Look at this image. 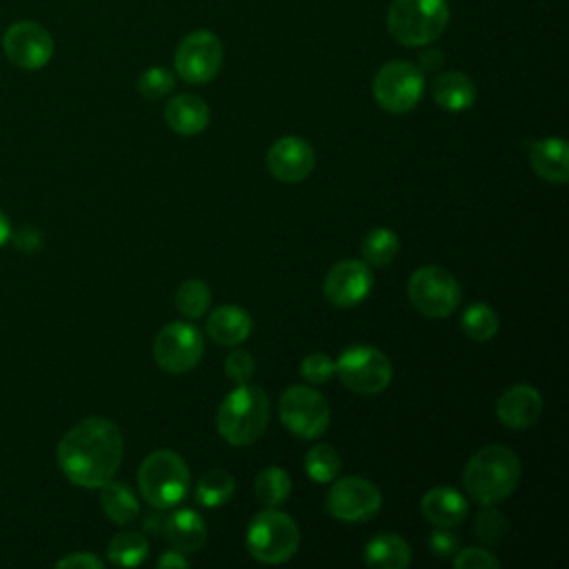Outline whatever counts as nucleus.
I'll return each instance as SVG.
<instances>
[{
	"label": "nucleus",
	"mask_w": 569,
	"mask_h": 569,
	"mask_svg": "<svg viewBox=\"0 0 569 569\" xmlns=\"http://www.w3.org/2000/svg\"><path fill=\"white\" fill-rule=\"evenodd\" d=\"M191 473L184 458L171 449L149 453L138 467V489L156 509H171L189 493Z\"/></svg>",
	"instance_id": "5"
},
{
	"label": "nucleus",
	"mask_w": 569,
	"mask_h": 569,
	"mask_svg": "<svg viewBox=\"0 0 569 569\" xmlns=\"http://www.w3.org/2000/svg\"><path fill=\"white\" fill-rule=\"evenodd\" d=\"M316 164V153L305 138L282 136L267 151V169L280 182L305 180Z\"/></svg>",
	"instance_id": "16"
},
{
	"label": "nucleus",
	"mask_w": 569,
	"mask_h": 569,
	"mask_svg": "<svg viewBox=\"0 0 569 569\" xmlns=\"http://www.w3.org/2000/svg\"><path fill=\"white\" fill-rule=\"evenodd\" d=\"M269 420V398L267 393L251 385H236L233 391L224 396L216 413L218 433L233 447H247L256 442Z\"/></svg>",
	"instance_id": "3"
},
{
	"label": "nucleus",
	"mask_w": 569,
	"mask_h": 569,
	"mask_svg": "<svg viewBox=\"0 0 569 569\" xmlns=\"http://www.w3.org/2000/svg\"><path fill=\"white\" fill-rule=\"evenodd\" d=\"M298 547L300 529L296 520L276 507H264L258 511L247 527V549L258 562H287L298 551Z\"/></svg>",
	"instance_id": "6"
},
{
	"label": "nucleus",
	"mask_w": 569,
	"mask_h": 569,
	"mask_svg": "<svg viewBox=\"0 0 569 569\" xmlns=\"http://www.w3.org/2000/svg\"><path fill=\"white\" fill-rule=\"evenodd\" d=\"M11 238V222L9 218L4 216V211H0V247H4Z\"/></svg>",
	"instance_id": "43"
},
{
	"label": "nucleus",
	"mask_w": 569,
	"mask_h": 569,
	"mask_svg": "<svg viewBox=\"0 0 569 569\" xmlns=\"http://www.w3.org/2000/svg\"><path fill=\"white\" fill-rule=\"evenodd\" d=\"M398 236L387 227H376L362 240V262L369 267H387L398 256Z\"/></svg>",
	"instance_id": "27"
},
{
	"label": "nucleus",
	"mask_w": 569,
	"mask_h": 569,
	"mask_svg": "<svg viewBox=\"0 0 569 569\" xmlns=\"http://www.w3.org/2000/svg\"><path fill=\"white\" fill-rule=\"evenodd\" d=\"M56 567L58 569H102V560L89 551H78L60 558Z\"/></svg>",
	"instance_id": "40"
},
{
	"label": "nucleus",
	"mask_w": 569,
	"mask_h": 569,
	"mask_svg": "<svg viewBox=\"0 0 569 569\" xmlns=\"http://www.w3.org/2000/svg\"><path fill=\"white\" fill-rule=\"evenodd\" d=\"M282 425L298 438L313 440L329 427L331 411L327 398L307 385H291L278 400Z\"/></svg>",
	"instance_id": "9"
},
{
	"label": "nucleus",
	"mask_w": 569,
	"mask_h": 569,
	"mask_svg": "<svg viewBox=\"0 0 569 569\" xmlns=\"http://www.w3.org/2000/svg\"><path fill=\"white\" fill-rule=\"evenodd\" d=\"M253 371H256V360H253V356L249 351H231L224 358V373L236 385L249 382Z\"/></svg>",
	"instance_id": "37"
},
{
	"label": "nucleus",
	"mask_w": 569,
	"mask_h": 569,
	"mask_svg": "<svg viewBox=\"0 0 569 569\" xmlns=\"http://www.w3.org/2000/svg\"><path fill=\"white\" fill-rule=\"evenodd\" d=\"M236 482L233 476L224 469H211L207 471L198 485H196V500L202 507H220L233 496Z\"/></svg>",
	"instance_id": "29"
},
{
	"label": "nucleus",
	"mask_w": 569,
	"mask_h": 569,
	"mask_svg": "<svg viewBox=\"0 0 569 569\" xmlns=\"http://www.w3.org/2000/svg\"><path fill=\"white\" fill-rule=\"evenodd\" d=\"M11 238H13V244L20 249V251H27V253H36L40 247H42V236L36 227L31 224H24L20 227L16 233L11 231Z\"/></svg>",
	"instance_id": "39"
},
{
	"label": "nucleus",
	"mask_w": 569,
	"mask_h": 569,
	"mask_svg": "<svg viewBox=\"0 0 569 569\" xmlns=\"http://www.w3.org/2000/svg\"><path fill=\"white\" fill-rule=\"evenodd\" d=\"M300 373L307 382L311 385H322L327 382L333 373H336V360H331L327 353H309L302 362H300Z\"/></svg>",
	"instance_id": "35"
},
{
	"label": "nucleus",
	"mask_w": 569,
	"mask_h": 569,
	"mask_svg": "<svg viewBox=\"0 0 569 569\" xmlns=\"http://www.w3.org/2000/svg\"><path fill=\"white\" fill-rule=\"evenodd\" d=\"M173 84H176V76L169 69H164V67H149L138 78V91L147 100L164 98L167 93H171Z\"/></svg>",
	"instance_id": "34"
},
{
	"label": "nucleus",
	"mask_w": 569,
	"mask_h": 569,
	"mask_svg": "<svg viewBox=\"0 0 569 569\" xmlns=\"http://www.w3.org/2000/svg\"><path fill=\"white\" fill-rule=\"evenodd\" d=\"M420 511L433 527L453 529L467 516V500L453 487H433L422 496Z\"/></svg>",
	"instance_id": "20"
},
{
	"label": "nucleus",
	"mask_w": 569,
	"mask_h": 569,
	"mask_svg": "<svg viewBox=\"0 0 569 569\" xmlns=\"http://www.w3.org/2000/svg\"><path fill=\"white\" fill-rule=\"evenodd\" d=\"M365 562L376 569H405L411 562V549L402 536L380 531L365 545Z\"/></svg>",
	"instance_id": "24"
},
{
	"label": "nucleus",
	"mask_w": 569,
	"mask_h": 569,
	"mask_svg": "<svg viewBox=\"0 0 569 569\" xmlns=\"http://www.w3.org/2000/svg\"><path fill=\"white\" fill-rule=\"evenodd\" d=\"M336 376L347 389L371 396L387 389L393 367L380 349L371 345H351L336 360Z\"/></svg>",
	"instance_id": "7"
},
{
	"label": "nucleus",
	"mask_w": 569,
	"mask_h": 569,
	"mask_svg": "<svg viewBox=\"0 0 569 569\" xmlns=\"http://www.w3.org/2000/svg\"><path fill=\"white\" fill-rule=\"evenodd\" d=\"M222 64L220 38L207 29L191 31L176 49L173 67L189 84H204L213 80Z\"/></svg>",
	"instance_id": "11"
},
{
	"label": "nucleus",
	"mask_w": 569,
	"mask_h": 569,
	"mask_svg": "<svg viewBox=\"0 0 569 569\" xmlns=\"http://www.w3.org/2000/svg\"><path fill=\"white\" fill-rule=\"evenodd\" d=\"M529 164L547 182L569 180V147L565 138H540L529 142Z\"/></svg>",
	"instance_id": "18"
},
{
	"label": "nucleus",
	"mask_w": 569,
	"mask_h": 569,
	"mask_svg": "<svg viewBox=\"0 0 569 569\" xmlns=\"http://www.w3.org/2000/svg\"><path fill=\"white\" fill-rule=\"evenodd\" d=\"M382 496L373 482L362 476H345L336 480L327 493V511L345 522H362L378 513Z\"/></svg>",
	"instance_id": "13"
},
{
	"label": "nucleus",
	"mask_w": 569,
	"mask_h": 569,
	"mask_svg": "<svg viewBox=\"0 0 569 569\" xmlns=\"http://www.w3.org/2000/svg\"><path fill=\"white\" fill-rule=\"evenodd\" d=\"M305 469L313 482H331L340 471V456L331 445H313L305 456Z\"/></svg>",
	"instance_id": "32"
},
{
	"label": "nucleus",
	"mask_w": 569,
	"mask_h": 569,
	"mask_svg": "<svg viewBox=\"0 0 569 569\" xmlns=\"http://www.w3.org/2000/svg\"><path fill=\"white\" fill-rule=\"evenodd\" d=\"M209 302H211V291L198 278L184 280L178 287V291H176V307L189 320L202 318L207 313V309H209Z\"/></svg>",
	"instance_id": "31"
},
{
	"label": "nucleus",
	"mask_w": 569,
	"mask_h": 569,
	"mask_svg": "<svg viewBox=\"0 0 569 569\" xmlns=\"http://www.w3.org/2000/svg\"><path fill=\"white\" fill-rule=\"evenodd\" d=\"M149 556V540L140 531H120L107 547V558L118 567H136Z\"/></svg>",
	"instance_id": "26"
},
{
	"label": "nucleus",
	"mask_w": 569,
	"mask_h": 569,
	"mask_svg": "<svg viewBox=\"0 0 569 569\" xmlns=\"http://www.w3.org/2000/svg\"><path fill=\"white\" fill-rule=\"evenodd\" d=\"M124 438L109 418H84L58 442L56 458L60 471L78 487L98 489L120 469Z\"/></svg>",
	"instance_id": "1"
},
{
	"label": "nucleus",
	"mask_w": 569,
	"mask_h": 569,
	"mask_svg": "<svg viewBox=\"0 0 569 569\" xmlns=\"http://www.w3.org/2000/svg\"><path fill=\"white\" fill-rule=\"evenodd\" d=\"M460 327L462 331L476 340V342H485V340H491L496 333H498V313L485 305V302H473L465 309L462 313V320H460Z\"/></svg>",
	"instance_id": "30"
},
{
	"label": "nucleus",
	"mask_w": 569,
	"mask_h": 569,
	"mask_svg": "<svg viewBox=\"0 0 569 569\" xmlns=\"http://www.w3.org/2000/svg\"><path fill=\"white\" fill-rule=\"evenodd\" d=\"M431 96L447 111H465L476 102V84L462 71H445L431 82Z\"/></svg>",
	"instance_id": "23"
},
{
	"label": "nucleus",
	"mask_w": 569,
	"mask_h": 569,
	"mask_svg": "<svg viewBox=\"0 0 569 569\" xmlns=\"http://www.w3.org/2000/svg\"><path fill=\"white\" fill-rule=\"evenodd\" d=\"M253 493L264 507L282 505L291 493V478L280 467H264L253 482Z\"/></svg>",
	"instance_id": "28"
},
{
	"label": "nucleus",
	"mask_w": 569,
	"mask_h": 569,
	"mask_svg": "<svg viewBox=\"0 0 569 569\" xmlns=\"http://www.w3.org/2000/svg\"><path fill=\"white\" fill-rule=\"evenodd\" d=\"M542 413V396L531 385H511L496 400V416L509 429H529Z\"/></svg>",
	"instance_id": "17"
},
{
	"label": "nucleus",
	"mask_w": 569,
	"mask_h": 569,
	"mask_svg": "<svg viewBox=\"0 0 569 569\" xmlns=\"http://www.w3.org/2000/svg\"><path fill=\"white\" fill-rule=\"evenodd\" d=\"M427 545L429 549L436 553V556H451L458 551V536L445 527H436L429 538H427Z\"/></svg>",
	"instance_id": "38"
},
{
	"label": "nucleus",
	"mask_w": 569,
	"mask_h": 569,
	"mask_svg": "<svg viewBox=\"0 0 569 569\" xmlns=\"http://www.w3.org/2000/svg\"><path fill=\"white\" fill-rule=\"evenodd\" d=\"M449 24L447 0H391L387 29L402 47H427L436 42Z\"/></svg>",
	"instance_id": "4"
},
{
	"label": "nucleus",
	"mask_w": 569,
	"mask_h": 569,
	"mask_svg": "<svg viewBox=\"0 0 569 569\" xmlns=\"http://www.w3.org/2000/svg\"><path fill=\"white\" fill-rule=\"evenodd\" d=\"M373 287V276L371 267L365 264L362 260H340L336 262L327 276H325V298L333 307H356L360 305Z\"/></svg>",
	"instance_id": "15"
},
{
	"label": "nucleus",
	"mask_w": 569,
	"mask_h": 569,
	"mask_svg": "<svg viewBox=\"0 0 569 569\" xmlns=\"http://www.w3.org/2000/svg\"><path fill=\"white\" fill-rule=\"evenodd\" d=\"M453 567L456 569H496V567H500V562L491 551H487L482 547H467V549L456 551Z\"/></svg>",
	"instance_id": "36"
},
{
	"label": "nucleus",
	"mask_w": 569,
	"mask_h": 569,
	"mask_svg": "<svg viewBox=\"0 0 569 569\" xmlns=\"http://www.w3.org/2000/svg\"><path fill=\"white\" fill-rule=\"evenodd\" d=\"M520 480V458L502 445L478 449L465 465L462 482L467 493L480 505H498L511 496Z\"/></svg>",
	"instance_id": "2"
},
{
	"label": "nucleus",
	"mask_w": 569,
	"mask_h": 569,
	"mask_svg": "<svg viewBox=\"0 0 569 569\" xmlns=\"http://www.w3.org/2000/svg\"><path fill=\"white\" fill-rule=\"evenodd\" d=\"M204 353L202 333L189 322L164 325L153 340V360L167 373H184L193 369Z\"/></svg>",
	"instance_id": "12"
},
{
	"label": "nucleus",
	"mask_w": 569,
	"mask_h": 569,
	"mask_svg": "<svg viewBox=\"0 0 569 569\" xmlns=\"http://www.w3.org/2000/svg\"><path fill=\"white\" fill-rule=\"evenodd\" d=\"M158 569H169V567H180V569H184V567H189V560L184 558V553H180V551H176V549H171V551H164L160 558H158Z\"/></svg>",
	"instance_id": "41"
},
{
	"label": "nucleus",
	"mask_w": 569,
	"mask_h": 569,
	"mask_svg": "<svg viewBox=\"0 0 569 569\" xmlns=\"http://www.w3.org/2000/svg\"><path fill=\"white\" fill-rule=\"evenodd\" d=\"M209 107L196 93H178L164 107L167 124L180 136H196L209 124Z\"/></svg>",
	"instance_id": "21"
},
{
	"label": "nucleus",
	"mask_w": 569,
	"mask_h": 569,
	"mask_svg": "<svg viewBox=\"0 0 569 569\" xmlns=\"http://www.w3.org/2000/svg\"><path fill=\"white\" fill-rule=\"evenodd\" d=\"M440 62H442V56H440V51H433V49H427L422 56H420V71H433V69H438L440 67Z\"/></svg>",
	"instance_id": "42"
},
{
	"label": "nucleus",
	"mask_w": 569,
	"mask_h": 569,
	"mask_svg": "<svg viewBox=\"0 0 569 569\" xmlns=\"http://www.w3.org/2000/svg\"><path fill=\"white\" fill-rule=\"evenodd\" d=\"M473 531H476L480 542H485L487 547H496L505 540L507 520L493 505H485V509L476 516Z\"/></svg>",
	"instance_id": "33"
},
{
	"label": "nucleus",
	"mask_w": 569,
	"mask_h": 569,
	"mask_svg": "<svg viewBox=\"0 0 569 569\" xmlns=\"http://www.w3.org/2000/svg\"><path fill=\"white\" fill-rule=\"evenodd\" d=\"M98 489H100V507H102L104 516L111 522L129 525V522H133L138 518L140 502H138L136 493L127 485H122V482L111 478L109 482H104Z\"/></svg>",
	"instance_id": "25"
},
{
	"label": "nucleus",
	"mask_w": 569,
	"mask_h": 569,
	"mask_svg": "<svg viewBox=\"0 0 569 569\" xmlns=\"http://www.w3.org/2000/svg\"><path fill=\"white\" fill-rule=\"evenodd\" d=\"M164 538L180 553H196L207 542V525L193 509H178L164 518Z\"/></svg>",
	"instance_id": "19"
},
{
	"label": "nucleus",
	"mask_w": 569,
	"mask_h": 569,
	"mask_svg": "<svg viewBox=\"0 0 569 569\" xmlns=\"http://www.w3.org/2000/svg\"><path fill=\"white\" fill-rule=\"evenodd\" d=\"M425 91V73L407 60L385 62L373 78V98L389 113L411 111Z\"/></svg>",
	"instance_id": "10"
},
{
	"label": "nucleus",
	"mask_w": 569,
	"mask_h": 569,
	"mask_svg": "<svg viewBox=\"0 0 569 569\" xmlns=\"http://www.w3.org/2000/svg\"><path fill=\"white\" fill-rule=\"evenodd\" d=\"M2 49L9 62L20 69L36 71L42 69L53 56V38L51 33L33 22V20H18L13 22L2 36Z\"/></svg>",
	"instance_id": "14"
},
{
	"label": "nucleus",
	"mask_w": 569,
	"mask_h": 569,
	"mask_svg": "<svg viewBox=\"0 0 569 569\" xmlns=\"http://www.w3.org/2000/svg\"><path fill=\"white\" fill-rule=\"evenodd\" d=\"M409 302L427 318H447L460 305L458 280L438 264L420 267L407 282Z\"/></svg>",
	"instance_id": "8"
},
{
	"label": "nucleus",
	"mask_w": 569,
	"mask_h": 569,
	"mask_svg": "<svg viewBox=\"0 0 569 569\" xmlns=\"http://www.w3.org/2000/svg\"><path fill=\"white\" fill-rule=\"evenodd\" d=\"M251 331H253V320L242 307L222 305L209 313L207 333L218 345H224V347L240 345L251 336Z\"/></svg>",
	"instance_id": "22"
}]
</instances>
